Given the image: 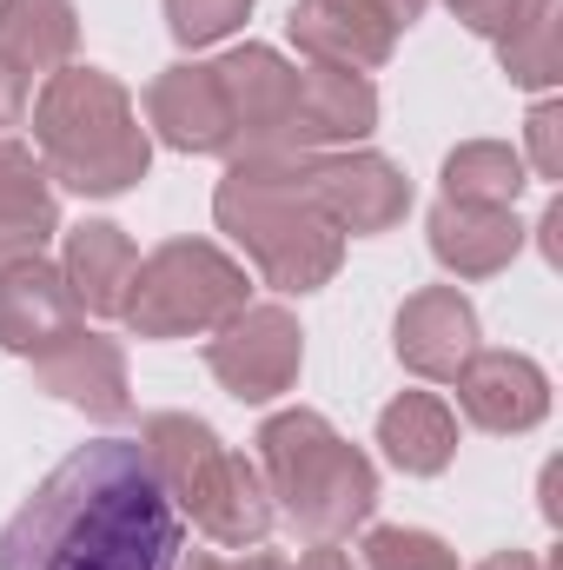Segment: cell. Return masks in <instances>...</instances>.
<instances>
[{
	"instance_id": "21",
	"label": "cell",
	"mask_w": 563,
	"mask_h": 570,
	"mask_svg": "<svg viewBox=\"0 0 563 570\" xmlns=\"http://www.w3.org/2000/svg\"><path fill=\"white\" fill-rule=\"evenodd\" d=\"M73 0H0V60L13 73H53L73 53Z\"/></svg>"
},
{
	"instance_id": "1",
	"label": "cell",
	"mask_w": 563,
	"mask_h": 570,
	"mask_svg": "<svg viewBox=\"0 0 563 570\" xmlns=\"http://www.w3.org/2000/svg\"><path fill=\"white\" fill-rule=\"evenodd\" d=\"M186 518L140 438L67 451L0 524V570H179Z\"/></svg>"
},
{
	"instance_id": "8",
	"label": "cell",
	"mask_w": 563,
	"mask_h": 570,
	"mask_svg": "<svg viewBox=\"0 0 563 570\" xmlns=\"http://www.w3.org/2000/svg\"><path fill=\"white\" fill-rule=\"evenodd\" d=\"M298 358H305V338H298V318L285 305H246V312H233L219 325L213 352H206L213 379L233 399H246V405L279 399L285 385L298 379Z\"/></svg>"
},
{
	"instance_id": "20",
	"label": "cell",
	"mask_w": 563,
	"mask_h": 570,
	"mask_svg": "<svg viewBox=\"0 0 563 570\" xmlns=\"http://www.w3.org/2000/svg\"><path fill=\"white\" fill-rule=\"evenodd\" d=\"M378 444H385V458H392L398 471L437 478V471L451 464V451H457V419H451V405H444L437 392H405V399L385 405Z\"/></svg>"
},
{
	"instance_id": "6",
	"label": "cell",
	"mask_w": 563,
	"mask_h": 570,
	"mask_svg": "<svg viewBox=\"0 0 563 570\" xmlns=\"http://www.w3.org/2000/svg\"><path fill=\"white\" fill-rule=\"evenodd\" d=\"M233 312H246V273L206 246V239H166L159 253H146L134 266L120 318L140 338H186V332H213Z\"/></svg>"
},
{
	"instance_id": "7",
	"label": "cell",
	"mask_w": 563,
	"mask_h": 570,
	"mask_svg": "<svg viewBox=\"0 0 563 570\" xmlns=\"http://www.w3.org/2000/svg\"><path fill=\"white\" fill-rule=\"evenodd\" d=\"M219 94L233 114V153H298V67L273 47H239L219 67Z\"/></svg>"
},
{
	"instance_id": "16",
	"label": "cell",
	"mask_w": 563,
	"mask_h": 570,
	"mask_svg": "<svg viewBox=\"0 0 563 570\" xmlns=\"http://www.w3.org/2000/svg\"><path fill=\"white\" fill-rule=\"evenodd\" d=\"M517 246H524V226L504 206H457V199H444L431 213V253L457 279H491L497 266L517 259Z\"/></svg>"
},
{
	"instance_id": "12",
	"label": "cell",
	"mask_w": 563,
	"mask_h": 570,
	"mask_svg": "<svg viewBox=\"0 0 563 570\" xmlns=\"http://www.w3.org/2000/svg\"><path fill=\"white\" fill-rule=\"evenodd\" d=\"M477 352V312L457 285H424L398 312V358L418 379H457Z\"/></svg>"
},
{
	"instance_id": "28",
	"label": "cell",
	"mask_w": 563,
	"mask_h": 570,
	"mask_svg": "<svg viewBox=\"0 0 563 570\" xmlns=\"http://www.w3.org/2000/svg\"><path fill=\"white\" fill-rule=\"evenodd\" d=\"M20 107H27V73H13V67L0 60V127H13Z\"/></svg>"
},
{
	"instance_id": "29",
	"label": "cell",
	"mask_w": 563,
	"mask_h": 570,
	"mask_svg": "<svg viewBox=\"0 0 563 570\" xmlns=\"http://www.w3.org/2000/svg\"><path fill=\"white\" fill-rule=\"evenodd\" d=\"M365 7H378V13H385L392 27H412V20L424 13V0H365Z\"/></svg>"
},
{
	"instance_id": "32",
	"label": "cell",
	"mask_w": 563,
	"mask_h": 570,
	"mask_svg": "<svg viewBox=\"0 0 563 570\" xmlns=\"http://www.w3.org/2000/svg\"><path fill=\"white\" fill-rule=\"evenodd\" d=\"M477 570H551V564H537L531 551H497V558H484Z\"/></svg>"
},
{
	"instance_id": "31",
	"label": "cell",
	"mask_w": 563,
	"mask_h": 570,
	"mask_svg": "<svg viewBox=\"0 0 563 570\" xmlns=\"http://www.w3.org/2000/svg\"><path fill=\"white\" fill-rule=\"evenodd\" d=\"M186 570V564H179ZM192 570H292L285 558H246V564H219V558H192Z\"/></svg>"
},
{
	"instance_id": "23",
	"label": "cell",
	"mask_w": 563,
	"mask_h": 570,
	"mask_svg": "<svg viewBox=\"0 0 563 570\" xmlns=\"http://www.w3.org/2000/svg\"><path fill=\"white\" fill-rule=\"evenodd\" d=\"M497 53H504V73H511L517 87H551L557 67H563V53H557V0H531V7L517 13V27L497 33Z\"/></svg>"
},
{
	"instance_id": "25",
	"label": "cell",
	"mask_w": 563,
	"mask_h": 570,
	"mask_svg": "<svg viewBox=\"0 0 563 570\" xmlns=\"http://www.w3.org/2000/svg\"><path fill=\"white\" fill-rule=\"evenodd\" d=\"M246 7L253 0H166V27H172L179 47H206V40L233 33L246 20Z\"/></svg>"
},
{
	"instance_id": "3",
	"label": "cell",
	"mask_w": 563,
	"mask_h": 570,
	"mask_svg": "<svg viewBox=\"0 0 563 570\" xmlns=\"http://www.w3.org/2000/svg\"><path fill=\"white\" fill-rule=\"evenodd\" d=\"M33 140L47 153V179L73 193H120L146 173V127L127 87L100 67H60L40 87Z\"/></svg>"
},
{
	"instance_id": "9",
	"label": "cell",
	"mask_w": 563,
	"mask_h": 570,
	"mask_svg": "<svg viewBox=\"0 0 563 570\" xmlns=\"http://www.w3.org/2000/svg\"><path fill=\"white\" fill-rule=\"evenodd\" d=\"M305 186L338 233H385L412 206V186L385 153H305Z\"/></svg>"
},
{
	"instance_id": "2",
	"label": "cell",
	"mask_w": 563,
	"mask_h": 570,
	"mask_svg": "<svg viewBox=\"0 0 563 570\" xmlns=\"http://www.w3.org/2000/svg\"><path fill=\"white\" fill-rule=\"evenodd\" d=\"M213 213L279 292H312V285H325L338 273L345 233L318 213V199L305 186V153H246V159H233V173L219 179Z\"/></svg>"
},
{
	"instance_id": "18",
	"label": "cell",
	"mask_w": 563,
	"mask_h": 570,
	"mask_svg": "<svg viewBox=\"0 0 563 570\" xmlns=\"http://www.w3.org/2000/svg\"><path fill=\"white\" fill-rule=\"evenodd\" d=\"M80 318V305H73V292L67 279L47 266V259H20V266H7L0 273V345L7 352H40L53 332H67Z\"/></svg>"
},
{
	"instance_id": "11",
	"label": "cell",
	"mask_w": 563,
	"mask_h": 570,
	"mask_svg": "<svg viewBox=\"0 0 563 570\" xmlns=\"http://www.w3.org/2000/svg\"><path fill=\"white\" fill-rule=\"evenodd\" d=\"M457 405L484 431H531L551 412V379L524 352H471L457 372Z\"/></svg>"
},
{
	"instance_id": "17",
	"label": "cell",
	"mask_w": 563,
	"mask_h": 570,
	"mask_svg": "<svg viewBox=\"0 0 563 570\" xmlns=\"http://www.w3.org/2000/svg\"><path fill=\"white\" fill-rule=\"evenodd\" d=\"M378 120V94L365 73H345V67H305L298 73V153H318V146L338 140H365Z\"/></svg>"
},
{
	"instance_id": "27",
	"label": "cell",
	"mask_w": 563,
	"mask_h": 570,
	"mask_svg": "<svg viewBox=\"0 0 563 570\" xmlns=\"http://www.w3.org/2000/svg\"><path fill=\"white\" fill-rule=\"evenodd\" d=\"M557 127H563V114L544 100L537 114H531V166H537V179H557L563 173V153H557Z\"/></svg>"
},
{
	"instance_id": "4",
	"label": "cell",
	"mask_w": 563,
	"mask_h": 570,
	"mask_svg": "<svg viewBox=\"0 0 563 570\" xmlns=\"http://www.w3.org/2000/svg\"><path fill=\"white\" fill-rule=\"evenodd\" d=\"M259 464H266V484H273L266 498H279L285 518L305 538H318V544L345 538L378 504L372 458L352 451L318 412H279V419H266V431H259Z\"/></svg>"
},
{
	"instance_id": "30",
	"label": "cell",
	"mask_w": 563,
	"mask_h": 570,
	"mask_svg": "<svg viewBox=\"0 0 563 570\" xmlns=\"http://www.w3.org/2000/svg\"><path fill=\"white\" fill-rule=\"evenodd\" d=\"M298 570H358V564H352V551H338V544H318V551H312Z\"/></svg>"
},
{
	"instance_id": "22",
	"label": "cell",
	"mask_w": 563,
	"mask_h": 570,
	"mask_svg": "<svg viewBox=\"0 0 563 570\" xmlns=\"http://www.w3.org/2000/svg\"><path fill=\"white\" fill-rule=\"evenodd\" d=\"M517 193H524V159L504 140H471L444 159V199H457V206H504L511 213Z\"/></svg>"
},
{
	"instance_id": "14",
	"label": "cell",
	"mask_w": 563,
	"mask_h": 570,
	"mask_svg": "<svg viewBox=\"0 0 563 570\" xmlns=\"http://www.w3.org/2000/svg\"><path fill=\"white\" fill-rule=\"evenodd\" d=\"M292 40H298L318 67L365 73V67H385V60H392L398 27H392L378 7H365V0H298V7H292Z\"/></svg>"
},
{
	"instance_id": "13",
	"label": "cell",
	"mask_w": 563,
	"mask_h": 570,
	"mask_svg": "<svg viewBox=\"0 0 563 570\" xmlns=\"http://www.w3.org/2000/svg\"><path fill=\"white\" fill-rule=\"evenodd\" d=\"M146 120L179 153H233V114L213 67H166L146 87Z\"/></svg>"
},
{
	"instance_id": "15",
	"label": "cell",
	"mask_w": 563,
	"mask_h": 570,
	"mask_svg": "<svg viewBox=\"0 0 563 570\" xmlns=\"http://www.w3.org/2000/svg\"><path fill=\"white\" fill-rule=\"evenodd\" d=\"M53 233H60V206H53L47 166L20 140H0V273L20 259H40Z\"/></svg>"
},
{
	"instance_id": "10",
	"label": "cell",
	"mask_w": 563,
	"mask_h": 570,
	"mask_svg": "<svg viewBox=\"0 0 563 570\" xmlns=\"http://www.w3.org/2000/svg\"><path fill=\"white\" fill-rule=\"evenodd\" d=\"M33 379H40L53 399L80 405V412H93V419H127V412H134L120 345L100 338V332H87L80 318H73L67 332H53V338L33 352Z\"/></svg>"
},
{
	"instance_id": "5",
	"label": "cell",
	"mask_w": 563,
	"mask_h": 570,
	"mask_svg": "<svg viewBox=\"0 0 563 570\" xmlns=\"http://www.w3.org/2000/svg\"><path fill=\"white\" fill-rule=\"evenodd\" d=\"M140 444H146V458H152V471H159V484H166V498L179 511H192V524L206 538H219V544H259L273 531V498H266L259 471L239 451H226L213 438V425H199L186 412H152Z\"/></svg>"
},
{
	"instance_id": "19",
	"label": "cell",
	"mask_w": 563,
	"mask_h": 570,
	"mask_svg": "<svg viewBox=\"0 0 563 570\" xmlns=\"http://www.w3.org/2000/svg\"><path fill=\"white\" fill-rule=\"evenodd\" d=\"M134 266H140V253H134V239H127L120 226L87 219V226L67 233V266H60V279H67V292H73L80 312H120V305H127V285H134Z\"/></svg>"
},
{
	"instance_id": "24",
	"label": "cell",
	"mask_w": 563,
	"mask_h": 570,
	"mask_svg": "<svg viewBox=\"0 0 563 570\" xmlns=\"http://www.w3.org/2000/svg\"><path fill=\"white\" fill-rule=\"evenodd\" d=\"M365 570H457V551L431 531H405V524H385L365 538Z\"/></svg>"
},
{
	"instance_id": "26",
	"label": "cell",
	"mask_w": 563,
	"mask_h": 570,
	"mask_svg": "<svg viewBox=\"0 0 563 570\" xmlns=\"http://www.w3.org/2000/svg\"><path fill=\"white\" fill-rule=\"evenodd\" d=\"M524 7H531V0H451V13H457L471 33H491V40H497V33H511Z\"/></svg>"
}]
</instances>
